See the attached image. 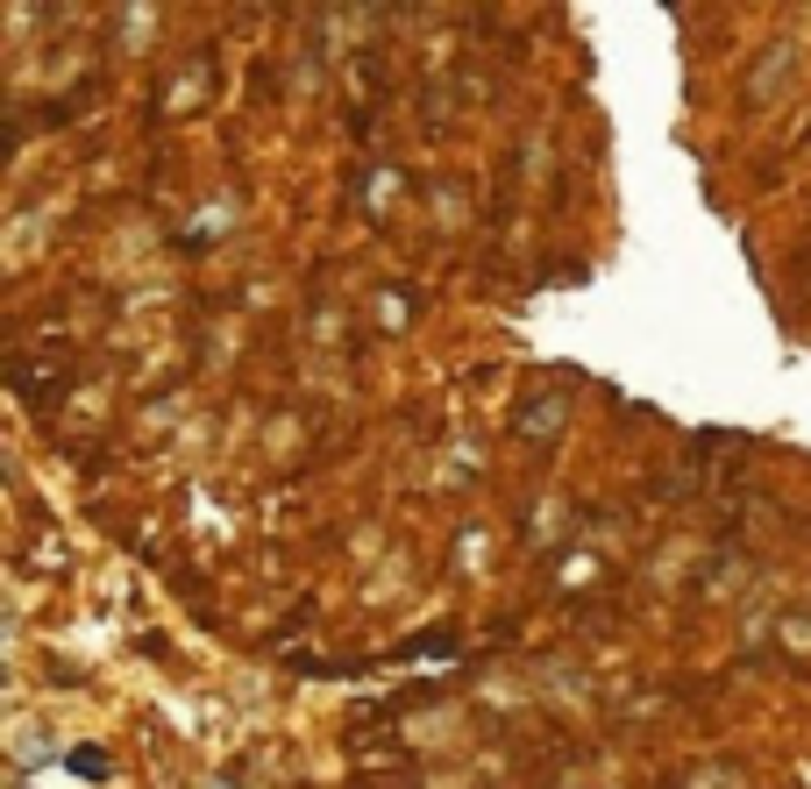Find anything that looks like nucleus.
Returning <instances> with one entry per match:
<instances>
[{
	"label": "nucleus",
	"mask_w": 811,
	"mask_h": 789,
	"mask_svg": "<svg viewBox=\"0 0 811 789\" xmlns=\"http://www.w3.org/2000/svg\"><path fill=\"white\" fill-rule=\"evenodd\" d=\"M71 768H79V776H100L108 762H100V747H79V754H71Z\"/></svg>",
	"instance_id": "nucleus-1"
}]
</instances>
